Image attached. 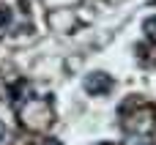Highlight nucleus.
Returning <instances> with one entry per match:
<instances>
[{"instance_id": "nucleus-1", "label": "nucleus", "mask_w": 156, "mask_h": 145, "mask_svg": "<svg viewBox=\"0 0 156 145\" xmlns=\"http://www.w3.org/2000/svg\"><path fill=\"white\" fill-rule=\"evenodd\" d=\"M85 88H88V93H96V96H99V93H107V90L112 88V80L99 71V74H90V77L85 80Z\"/></svg>"}]
</instances>
